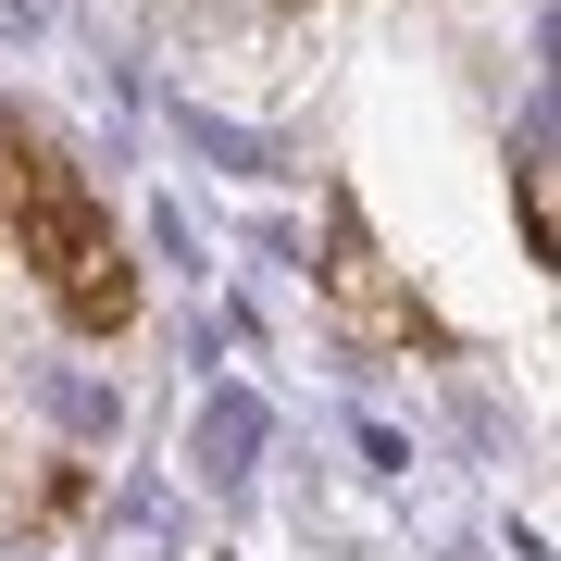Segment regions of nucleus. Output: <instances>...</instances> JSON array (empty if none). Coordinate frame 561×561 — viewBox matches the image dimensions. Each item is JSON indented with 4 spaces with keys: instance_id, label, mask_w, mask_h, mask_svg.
<instances>
[{
    "instance_id": "obj_3",
    "label": "nucleus",
    "mask_w": 561,
    "mask_h": 561,
    "mask_svg": "<svg viewBox=\"0 0 561 561\" xmlns=\"http://www.w3.org/2000/svg\"><path fill=\"white\" fill-rule=\"evenodd\" d=\"M524 225H537V250H549V113L524 125Z\"/></svg>"
},
{
    "instance_id": "obj_2",
    "label": "nucleus",
    "mask_w": 561,
    "mask_h": 561,
    "mask_svg": "<svg viewBox=\"0 0 561 561\" xmlns=\"http://www.w3.org/2000/svg\"><path fill=\"white\" fill-rule=\"evenodd\" d=\"M324 300H337L362 337H424V312L387 287V250H375V225H362V201H350V187L324 201Z\"/></svg>"
},
{
    "instance_id": "obj_1",
    "label": "nucleus",
    "mask_w": 561,
    "mask_h": 561,
    "mask_svg": "<svg viewBox=\"0 0 561 561\" xmlns=\"http://www.w3.org/2000/svg\"><path fill=\"white\" fill-rule=\"evenodd\" d=\"M0 201H13V238H25L50 312L76 324V337H125V324H138V262H125L101 187H88L50 138H13V150H0Z\"/></svg>"
}]
</instances>
